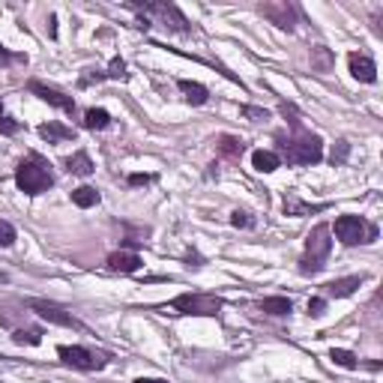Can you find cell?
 <instances>
[{"label":"cell","instance_id":"4","mask_svg":"<svg viewBox=\"0 0 383 383\" xmlns=\"http://www.w3.org/2000/svg\"><path fill=\"white\" fill-rule=\"evenodd\" d=\"M15 186H19L24 195H42L54 186V174L48 171L39 156H30L27 162H21L15 168Z\"/></svg>","mask_w":383,"mask_h":383},{"label":"cell","instance_id":"7","mask_svg":"<svg viewBox=\"0 0 383 383\" xmlns=\"http://www.w3.org/2000/svg\"><path fill=\"white\" fill-rule=\"evenodd\" d=\"M57 357L63 359L66 365H72V369H78V372H99V369L108 365V357L105 354H93V350H87L81 344H60Z\"/></svg>","mask_w":383,"mask_h":383},{"label":"cell","instance_id":"11","mask_svg":"<svg viewBox=\"0 0 383 383\" xmlns=\"http://www.w3.org/2000/svg\"><path fill=\"white\" fill-rule=\"evenodd\" d=\"M347 66H350V75H354L357 81H362V84H374L377 81V66H374V60L369 54L354 51L347 57Z\"/></svg>","mask_w":383,"mask_h":383},{"label":"cell","instance_id":"12","mask_svg":"<svg viewBox=\"0 0 383 383\" xmlns=\"http://www.w3.org/2000/svg\"><path fill=\"white\" fill-rule=\"evenodd\" d=\"M365 282V275H347V279H335L330 285H324V297H335V300H344V297H354L357 287Z\"/></svg>","mask_w":383,"mask_h":383},{"label":"cell","instance_id":"34","mask_svg":"<svg viewBox=\"0 0 383 383\" xmlns=\"http://www.w3.org/2000/svg\"><path fill=\"white\" fill-rule=\"evenodd\" d=\"M126 183L129 186H147V183H153V174H129Z\"/></svg>","mask_w":383,"mask_h":383},{"label":"cell","instance_id":"36","mask_svg":"<svg viewBox=\"0 0 383 383\" xmlns=\"http://www.w3.org/2000/svg\"><path fill=\"white\" fill-rule=\"evenodd\" d=\"M0 111H4V105H0Z\"/></svg>","mask_w":383,"mask_h":383},{"label":"cell","instance_id":"20","mask_svg":"<svg viewBox=\"0 0 383 383\" xmlns=\"http://www.w3.org/2000/svg\"><path fill=\"white\" fill-rule=\"evenodd\" d=\"M216 147H219V153L228 162H240V156H242V141L234 138V135H219Z\"/></svg>","mask_w":383,"mask_h":383},{"label":"cell","instance_id":"24","mask_svg":"<svg viewBox=\"0 0 383 383\" xmlns=\"http://www.w3.org/2000/svg\"><path fill=\"white\" fill-rule=\"evenodd\" d=\"M330 359H332L335 365H342V369H350V372L359 369V359H357L354 354H350V350H342V347H335L332 354H330Z\"/></svg>","mask_w":383,"mask_h":383},{"label":"cell","instance_id":"35","mask_svg":"<svg viewBox=\"0 0 383 383\" xmlns=\"http://www.w3.org/2000/svg\"><path fill=\"white\" fill-rule=\"evenodd\" d=\"M135 383H168V380H162V377H138Z\"/></svg>","mask_w":383,"mask_h":383},{"label":"cell","instance_id":"27","mask_svg":"<svg viewBox=\"0 0 383 383\" xmlns=\"http://www.w3.org/2000/svg\"><path fill=\"white\" fill-rule=\"evenodd\" d=\"M315 213V210H320V207H309V204H302V201H297V198H287L285 201V213L287 216H300V213Z\"/></svg>","mask_w":383,"mask_h":383},{"label":"cell","instance_id":"6","mask_svg":"<svg viewBox=\"0 0 383 383\" xmlns=\"http://www.w3.org/2000/svg\"><path fill=\"white\" fill-rule=\"evenodd\" d=\"M177 315H192V317H216L222 312V300L216 294H180L165 305Z\"/></svg>","mask_w":383,"mask_h":383},{"label":"cell","instance_id":"1","mask_svg":"<svg viewBox=\"0 0 383 383\" xmlns=\"http://www.w3.org/2000/svg\"><path fill=\"white\" fill-rule=\"evenodd\" d=\"M275 144H279V159H287L290 165H317L324 162V141L309 129H302V123L290 126V135L279 132L275 135Z\"/></svg>","mask_w":383,"mask_h":383},{"label":"cell","instance_id":"31","mask_svg":"<svg viewBox=\"0 0 383 383\" xmlns=\"http://www.w3.org/2000/svg\"><path fill=\"white\" fill-rule=\"evenodd\" d=\"M21 129L19 120H12V117H0V135H15Z\"/></svg>","mask_w":383,"mask_h":383},{"label":"cell","instance_id":"21","mask_svg":"<svg viewBox=\"0 0 383 383\" xmlns=\"http://www.w3.org/2000/svg\"><path fill=\"white\" fill-rule=\"evenodd\" d=\"M108 123H111V114L105 111V108H90V111H84V126H87V129L99 132V129H108Z\"/></svg>","mask_w":383,"mask_h":383},{"label":"cell","instance_id":"32","mask_svg":"<svg viewBox=\"0 0 383 383\" xmlns=\"http://www.w3.org/2000/svg\"><path fill=\"white\" fill-rule=\"evenodd\" d=\"M242 114H246L252 123H260V120H267V111H264V108H252V105H242Z\"/></svg>","mask_w":383,"mask_h":383},{"label":"cell","instance_id":"17","mask_svg":"<svg viewBox=\"0 0 383 383\" xmlns=\"http://www.w3.org/2000/svg\"><path fill=\"white\" fill-rule=\"evenodd\" d=\"M66 171L75 174V177H90V174L96 171V165L90 162V156H87L84 150H78V153H72V156L66 159Z\"/></svg>","mask_w":383,"mask_h":383},{"label":"cell","instance_id":"15","mask_svg":"<svg viewBox=\"0 0 383 383\" xmlns=\"http://www.w3.org/2000/svg\"><path fill=\"white\" fill-rule=\"evenodd\" d=\"M39 135H42V141H48V144H60V141H69V138H75V132L63 123H57V120H48V123H42L39 126Z\"/></svg>","mask_w":383,"mask_h":383},{"label":"cell","instance_id":"19","mask_svg":"<svg viewBox=\"0 0 383 383\" xmlns=\"http://www.w3.org/2000/svg\"><path fill=\"white\" fill-rule=\"evenodd\" d=\"M257 309H260V312H267V315H272V317H287L294 305H290L287 297H267V300H260V302H257Z\"/></svg>","mask_w":383,"mask_h":383},{"label":"cell","instance_id":"16","mask_svg":"<svg viewBox=\"0 0 383 383\" xmlns=\"http://www.w3.org/2000/svg\"><path fill=\"white\" fill-rule=\"evenodd\" d=\"M177 87H180V93L186 96V102H189V105H204V102L210 99V90H207L204 84H198V81L180 78V81H177Z\"/></svg>","mask_w":383,"mask_h":383},{"label":"cell","instance_id":"10","mask_svg":"<svg viewBox=\"0 0 383 383\" xmlns=\"http://www.w3.org/2000/svg\"><path fill=\"white\" fill-rule=\"evenodd\" d=\"M27 90H30V93H36L42 102L54 105V108L66 111V114H75V99L66 96V93H60V90H54V87H48V84H42V81H36V78L27 84Z\"/></svg>","mask_w":383,"mask_h":383},{"label":"cell","instance_id":"13","mask_svg":"<svg viewBox=\"0 0 383 383\" xmlns=\"http://www.w3.org/2000/svg\"><path fill=\"white\" fill-rule=\"evenodd\" d=\"M108 270L111 272H123V275H132L141 270V257H138L135 252H126V249H120V252H111L108 255Z\"/></svg>","mask_w":383,"mask_h":383},{"label":"cell","instance_id":"29","mask_svg":"<svg viewBox=\"0 0 383 383\" xmlns=\"http://www.w3.org/2000/svg\"><path fill=\"white\" fill-rule=\"evenodd\" d=\"M105 78H126V63H123V60L114 57L111 66H108V72H105Z\"/></svg>","mask_w":383,"mask_h":383},{"label":"cell","instance_id":"28","mask_svg":"<svg viewBox=\"0 0 383 383\" xmlns=\"http://www.w3.org/2000/svg\"><path fill=\"white\" fill-rule=\"evenodd\" d=\"M231 225H234V228H255V219L249 216L246 210H234V213H231Z\"/></svg>","mask_w":383,"mask_h":383},{"label":"cell","instance_id":"26","mask_svg":"<svg viewBox=\"0 0 383 383\" xmlns=\"http://www.w3.org/2000/svg\"><path fill=\"white\" fill-rule=\"evenodd\" d=\"M12 63H27V57L24 54H12L4 42H0V69H9Z\"/></svg>","mask_w":383,"mask_h":383},{"label":"cell","instance_id":"25","mask_svg":"<svg viewBox=\"0 0 383 383\" xmlns=\"http://www.w3.org/2000/svg\"><path fill=\"white\" fill-rule=\"evenodd\" d=\"M15 240H19V234H15L12 222L0 219V249H9V246H15Z\"/></svg>","mask_w":383,"mask_h":383},{"label":"cell","instance_id":"30","mask_svg":"<svg viewBox=\"0 0 383 383\" xmlns=\"http://www.w3.org/2000/svg\"><path fill=\"white\" fill-rule=\"evenodd\" d=\"M347 153H350V144L347 141H339V147H332V165H342L344 159H347Z\"/></svg>","mask_w":383,"mask_h":383},{"label":"cell","instance_id":"8","mask_svg":"<svg viewBox=\"0 0 383 383\" xmlns=\"http://www.w3.org/2000/svg\"><path fill=\"white\" fill-rule=\"evenodd\" d=\"M260 15L275 24L279 30H294L297 21H300V9L294 4H287V0H275V4H264L260 6Z\"/></svg>","mask_w":383,"mask_h":383},{"label":"cell","instance_id":"9","mask_svg":"<svg viewBox=\"0 0 383 383\" xmlns=\"http://www.w3.org/2000/svg\"><path fill=\"white\" fill-rule=\"evenodd\" d=\"M30 309H34L42 320H48V324H57V327H69V330H84L78 320H75L69 312H63L60 305H54V302H45V300H30L27 302Z\"/></svg>","mask_w":383,"mask_h":383},{"label":"cell","instance_id":"3","mask_svg":"<svg viewBox=\"0 0 383 383\" xmlns=\"http://www.w3.org/2000/svg\"><path fill=\"white\" fill-rule=\"evenodd\" d=\"M332 231L330 225H315L312 234L305 237V252L300 257V272L302 275H317L320 270L327 267V257L332 252Z\"/></svg>","mask_w":383,"mask_h":383},{"label":"cell","instance_id":"18","mask_svg":"<svg viewBox=\"0 0 383 383\" xmlns=\"http://www.w3.org/2000/svg\"><path fill=\"white\" fill-rule=\"evenodd\" d=\"M309 60H312V72H330L332 66H335V57H332V51L330 48H324V45H315V48L309 51Z\"/></svg>","mask_w":383,"mask_h":383},{"label":"cell","instance_id":"2","mask_svg":"<svg viewBox=\"0 0 383 383\" xmlns=\"http://www.w3.org/2000/svg\"><path fill=\"white\" fill-rule=\"evenodd\" d=\"M129 9H135L147 24H159L165 27L168 34H180V36H186L192 34V24L189 19L180 12L177 4H165V0H153V4H129Z\"/></svg>","mask_w":383,"mask_h":383},{"label":"cell","instance_id":"33","mask_svg":"<svg viewBox=\"0 0 383 383\" xmlns=\"http://www.w3.org/2000/svg\"><path fill=\"white\" fill-rule=\"evenodd\" d=\"M324 309H327V300H324V297L309 300V315H312V317H320V315H324Z\"/></svg>","mask_w":383,"mask_h":383},{"label":"cell","instance_id":"14","mask_svg":"<svg viewBox=\"0 0 383 383\" xmlns=\"http://www.w3.org/2000/svg\"><path fill=\"white\" fill-rule=\"evenodd\" d=\"M252 168L260 174H272V171L282 168V159H279V153H272V150H255L252 153Z\"/></svg>","mask_w":383,"mask_h":383},{"label":"cell","instance_id":"23","mask_svg":"<svg viewBox=\"0 0 383 383\" xmlns=\"http://www.w3.org/2000/svg\"><path fill=\"white\" fill-rule=\"evenodd\" d=\"M12 342H15V344H27V347H36V344H42V330H36V327H27V330H15V332H12Z\"/></svg>","mask_w":383,"mask_h":383},{"label":"cell","instance_id":"5","mask_svg":"<svg viewBox=\"0 0 383 383\" xmlns=\"http://www.w3.org/2000/svg\"><path fill=\"white\" fill-rule=\"evenodd\" d=\"M330 231L339 237L344 246H359V242H374L377 240V225H372L369 219H362V216H354V213L339 216Z\"/></svg>","mask_w":383,"mask_h":383},{"label":"cell","instance_id":"22","mask_svg":"<svg viewBox=\"0 0 383 383\" xmlns=\"http://www.w3.org/2000/svg\"><path fill=\"white\" fill-rule=\"evenodd\" d=\"M72 204H75V207H81V210L96 207V204H99V192H96L93 186H78V189L72 192Z\"/></svg>","mask_w":383,"mask_h":383}]
</instances>
